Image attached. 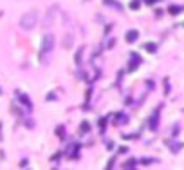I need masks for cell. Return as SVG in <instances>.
<instances>
[{"instance_id":"obj_4","label":"cell","mask_w":184,"mask_h":170,"mask_svg":"<svg viewBox=\"0 0 184 170\" xmlns=\"http://www.w3.org/2000/svg\"><path fill=\"white\" fill-rule=\"evenodd\" d=\"M105 4H108V6H112V7H116V9H117V11H121V9H123V6H121V4H119V2H117V0H105Z\"/></svg>"},{"instance_id":"obj_5","label":"cell","mask_w":184,"mask_h":170,"mask_svg":"<svg viewBox=\"0 0 184 170\" xmlns=\"http://www.w3.org/2000/svg\"><path fill=\"white\" fill-rule=\"evenodd\" d=\"M145 49H146L148 52H155V51H157V45H155V44H150V42H148V44H145Z\"/></svg>"},{"instance_id":"obj_2","label":"cell","mask_w":184,"mask_h":170,"mask_svg":"<svg viewBox=\"0 0 184 170\" xmlns=\"http://www.w3.org/2000/svg\"><path fill=\"white\" fill-rule=\"evenodd\" d=\"M52 45H54L52 35H45L43 36V42H42V55H49V52L52 51Z\"/></svg>"},{"instance_id":"obj_7","label":"cell","mask_w":184,"mask_h":170,"mask_svg":"<svg viewBox=\"0 0 184 170\" xmlns=\"http://www.w3.org/2000/svg\"><path fill=\"white\" fill-rule=\"evenodd\" d=\"M146 2H148V4H152V2H157V0H146Z\"/></svg>"},{"instance_id":"obj_3","label":"cell","mask_w":184,"mask_h":170,"mask_svg":"<svg viewBox=\"0 0 184 170\" xmlns=\"http://www.w3.org/2000/svg\"><path fill=\"white\" fill-rule=\"evenodd\" d=\"M137 36H139V33L135 29H130L128 33H126V42H130V44H132V42H135L137 40Z\"/></svg>"},{"instance_id":"obj_1","label":"cell","mask_w":184,"mask_h":170,"mask_svg":"<svg viewBox=\"0 0 184 170\" xmlns=\"http://www.w3.org/2000/svg\"><path fill=\"white\" fill-rule=\"evenodd\" d=\"M36 22H38V16H36L35 11H29V13H25L24 16L20 18V25H22V29H32V27L36 25Z\"/></svg>"},{"instance_id":"obj_6","label":"cell","mask_w":184,"mask_h":170,"mask_svg":"<svg viewBox=\"0 0 184 170\" xmlns=\"http://www.w3.org/2000/svg\"><path fill=\"white\" fill-rule=\"evenodd\" d=\"M180 11H182V7H179V6H171V7H170V13H171V15H177V13H180Z\"/></svg>"}]
</instances>
